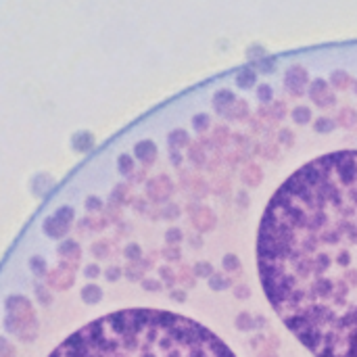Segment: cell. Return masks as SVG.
<instances>
[{
	"label": "cell",
	"instance_id": "cell-1",
	"mask_svg": "<svg viewBox=\"0 0 357 357\" xmlns=\"http://www.w3.org/2000/svg\"><path fill=\"white\" fill-rule=\"evenodd\" d=\"M255 263L271 309L313 357H357V148L320 155L278 186Z\"/></svg>",
	"mask_w": 357,
	"mask_h": 357
},
{
	"label": "cell",
	"instance_id": "cell-5",
	"mask_svg": "<svg viewBox=\"0 0 357 357\" xmlns=\"http://www.w3.org/2000/svg\"><path fill=\"white\" fill-rule=\"evenodd\" d=\"M222 265L226 271H236L238 267H241V261H238L236 255H226V257L222 259Z\"/></svg>",
	"mask_w": 357,
	"mask_h": 357
},
{
	"label": "cell",
	"instance_id": "cell-2",
	"mask_svg": "<svg viewBox=\"0 0 357 357\" xmlns=\"http://www.w3.org/2000/svg\"><path fill=\"white\" fill-rule=\"evenodd\" d=\"M192 274L196 276V278H209L211 274H213V265L209 263V261H196L194 265H192Z\"/></svg>",
	"mask_w": 357,
	"mask_h": 357
},
{
	"label": "cell",
	"instance_id": "cell-6",
	"mask_svg": "<svg viewBox=\"0 0 357 357\" xmlns=\"http://www.w3.org/2000/svg\"><path fill=\"white\" fill-rule=\"evenodd\" d=\"M234 295H236L238 299H241V297H243V299H247L251 293H249V288H247V286H236V293H234Z\"/></svg>",
	"mask_w": 357,
	"mask_h": 357
},
{
	"label": "cell",
	"instance_id": "cell-4",
	"mask_svg": "<svg viewBox=\"0 0 357 357\" xmlns=\"http://www.w3.org/2000/svg\"><path fill=\"white\" fill-rule=\"evenodd\" d=\"M255 326H257V322H255V318H251L247 311H243L236 318V328L238 330H253Z\"/></svg>",
	"mask_w": 357,
	"mask_h": 357
},
{
	"label": "cell",
	"instance_id": "cell-3",
	"mask_svg": "<svg viewBox=\"0 0 357 357\" xmlns=\"http://www.w3.org/2000/svg\"><path fill=\"white\" fill-rule=\"evenodd\" d=\"M207 284H209L211 291H224V288L230 286V280H226L222 274H215V271H213V274L207 278Z\"/></svg>",
	"mask_w": 357,
	"mask_h": 357
}]
</instances>
